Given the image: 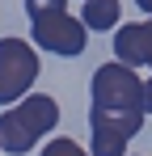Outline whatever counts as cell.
<instances>
[{
  "instance_id": "cell-10",
  "label": "cell",
  "mask_w": 152,
  "mask_h": 156,
  "mask_svg": "<svg viewBox=\"0 0 152 156\" xmlns=\"http://www.w3.org/2000/svg\"><path fill=\"white\" fill-rule=\"evenodd\" d=\"M144 110H148V114H152V76L144 80Z\"/></svg>"
},
{
  "instance_id": "cell-11",
  "label": "cell",
  "mask_w": 152,
  "mask_h": 156,
  "mask_svg": "<svg viewBox=\"0 0 152 156\" xmlns=\"http://www.w3.org/2000/svg\"><path fill=\"white\" fill-rule=\"evenodd\" d=\"M135 4H139V9H144V13L152 17V0H135Z\"/></svg>"
},
{
  "instance_id": "cell-4",
  "label": "cell",
  "mask_w": 152,
  "mask_h": 156,
  "mask_svg": "<svg viewBox=\"0 0 152 156\" xmlns=\"http://www.w3.org/2000/svg\"><path fill=\"white\" fill-rule=\"evenodd\" d=\"M144 118L148 114H139V110H101L93 105L89 110V131H93V156H127V144H131V135L144 127Z\"/></svg>"
},
{
  "instance_id": "cell-12",
  "label": "cell",
  "mask_w": 152,
  "mask_h": 156,
  "mask_svg": "<svg viewBox=\"0 0 152 156\" xmlns=\"http://www.w3.org/2000/svg\"><path fill=\"white\" fill-rule=\"evenodd\" d=\"M0 152H4V148H0Z\"/></svg>"
},
{
  "instance_id": "cell-6",
  "label": "cell",
  "mask_w": 152,
  "mask_h": 156,
  "mask_svg": "<svg viewBox=\"0 0 152 156\" xmlns=\"http://www.w3.org/2000/svg\"><path fill=\"white\" fill-rule=\"evenodd\" d=\"M114 55H118L123 63H131V68L152 63V17L114 30Z\"/></svg>"
},
{
  "instance_id": "cell-3",
  "label": "cell",
  "mask_w": 152,
  "mask_h": 156,
  "mask_svg": "<svg viewBox=\"0 0 152 156\" xmlns=\"http://www.w3.org/2000/svg\"><path fill=\"white\" fill-rule=\"evenodd\" d=\"M38 80V51L21 38H0V105H17Z\"/></svg>"
},
{
  "instance_id": "cell-2",
  "label": "cell",
  "mask_w": 152,
  "mask_h": 156,
  "mask_svg": "<svg viewBox=\"0 0 152 156\" xmlns=\"http://www.w3.org/2000/svg\"><path fill=\"white\" fill-rule=\"evenodd\" d=\"M93 105L148 114V110H144V80L135 76V68L123 63V59H118V63H101L97 72H93Z\"/></svg>"
},
{
  "instance_id": "cell-5",
  "label": "cell",
  "mask_w": 152,
  "mask_h": 156,
  "mask_svg": "<svg viewBox=\"0 0 152 156\" xmlns=\"http://www.w3.org/2000/svg\"><path fill=\"white\" fill-rule=\"evenodd\" d=\"M30 34H34V47H42L51 55H63V59H72L89 47V26L72 17L68 9L63 13H47V17H34L30 21Z\"/></svg>"
},
{
  "instance_id": "cell-8",
  "label": "cell",
  "mask_w": 152,
  "mask_h": 156,
  "mask_svg": "<svg viewBox=\"0 0 152 156\" xmlns=\"http://www.w3.org/2000/svg\"><path fill=\"white\" fill-rule=\"evenodd\" d=\"M42 156H93V152H85L76 139H51L47 148H42Z\"/></svg>"
},
{
  "instance_id": "cell-1",
  "label": "cell",
  "mask_w": 152,
  "mask_h": 156,
  "mask_svg": "<svg viewBox=\"0 0 152 156\" xmlns=\"http://www.w3.org/2000/svg\"><path fill=\"white\" fill-rule=\"evenodd\" d=\"M59 122V105L55 97L47 93H30L21 101L13 105V110H4L0 114V148L9 156H25L51 127Z\"/></svg>"
},
{
  "instance_id": "cell-9",
  "label": "cell",
  "mask_w": 152,
  "mask_h": 156,
  "mask_svg": "<svg viewBox=\"0 0 152 156\" xmlns=\"http://www.w3.org/2000/svg\"><path fill=\"white\" fill-rule=\"evenodd\" d=\"M63 9H68V0H25L30 21H34V17H47V13H63Z\"/></svg>"
},
{
  "instance_id": "cell-7",
  "label": "cell",
  "mask_w": 152,
  "mask_h": 156,
  "mask_svg": "<svg viewBox=\"0 0 152 156\" xmlns=\"http://www.w3.org/2000/svg\"><path fill=\"white\" fill-rule=\"evenodd\" d=\"M118 13H123L118 0H85L80 21H85L89 30H114V26H118Z\"/></svg>"
},
{
  "instance_id": "cell-13",
  "label": "cell",
  "mask_w": 152,
  "mask_h": 156,
  "mask_svg": "<svg viewBox=\"0 0 152 156\" xmlns=\"http://www.w3.org/2000/svg\"><path fill=\"white\" fill-rule=\"evenodd\" d=\"M148 68H152V63H148Z\"/></svg>"
}]
</instances>
